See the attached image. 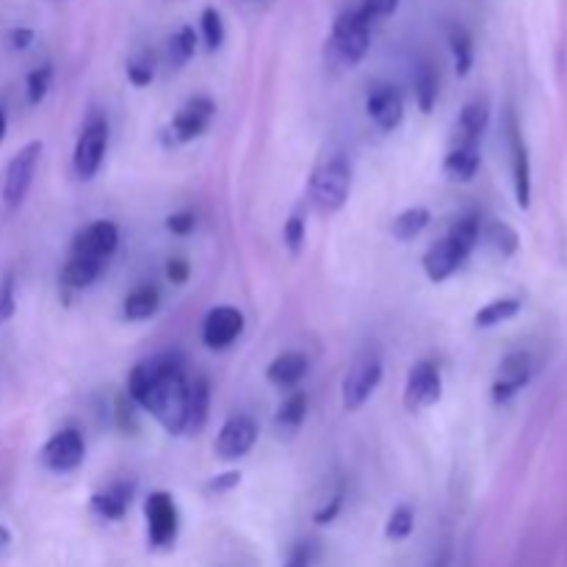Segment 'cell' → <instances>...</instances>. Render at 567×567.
I'll use <instances>...</instances> for the list:
<instances>
[{
  "label": "cell",
  "mask_w": 567,
  "mask_h": 567,
  "mask_svg": "<svg viewBox=\"0 0 567 567\" xmlns=\"http://www.w3.org/2000/svg\"><path fill=\"white\" fill-rule=\"evenodd\" d=\"M144 520H147V540L158 551L172 548L180 532V512L175 498L166 490H153L144 501Z\"/></svg>",
  "instance_id": "obj_6"
},
{
  "label": "cell",
  "mask_w": 567,
  "mask_h": 567,
  "mask_svg": "<svg viewBox=\"0 0 567 567\" xmlns=\"http://www.w3.org/2000/svg\"><path fill=\"white\" fill-rule=\"evenodd\" d=\"M200 34L205 48L211 50V53L222 48V42H225V20H222V14L211 9V6H208L200 17Z\"/></svg>",
  "instance_id": "obj_33"
},
{
  "label": "cell",
  "mask_w": 567,
  "mask_h": 567,
  "mask_svg": "<svg viewBox=\"0 0 567 567\" xmlns=\"http://www.w3.org/2000/svg\"><path fill=\"white\" fill-rule=\"evenodd\" d=\"M117 247H119L117 222H111V219H97L92 225H86L83 230H78V236L72 238L70 255H83V258L103 260V263H108V258L117 252Z\"/></svg>",
  "instance_id": "obj_13"
},
{
  "label": "cell",
  "mask_w": 567,
  "mask_h": 567,
  "mask_svg": "<svg viewBox=\"0 0 567 567\" xmlns=\"http://www.w3.org/2000/svg\"><path fill=\"white\" fill-rule=\"evenodd\" d=\"M255 443H258V424L249 415H233L219 429L213 451H216L219 460L236 462L247 457L249 451L255 449Z\"/></svg>",
  "instance_id": "obj_11"
},
{
  "label": "cell",
  "mask_w": 567,
  "mask_h": 567,
  "mask_svg": "<svg viewBox=\"0 0 567 567\" xmlns=\"http://www.w3.org/2000/svg\"><path fill=\"white\" fill-rule=\"evenodd\" d=\"M341 509H343V487H338V493H335L324 507H319L313 512V523H316V526H330L332 520L341 515Z\"/></svg>",
  "instance_id": "obj_40"
},
{
  "label": "cell",
  "mask_w": 567,
  "mask_h": 567,
  "mask_svg": "<svg viewBox=\"0 0 567 567\" xmlns=\"http://www.w3.org/2000/svg\"><path fill=\"white\" fill-rule=\"evenodd\" d=\"M211 410V382L208 377L197 374L189 379V410H186V435H200L208 424Z\"/></svg>",
  "instance_id": "obj_21"
},
{
  "label": "cell",
  "mask_w": 567,
  "mask_h": 567,
  "mask_svg": "<svg viewBox=\"0 0 567 567\" xmlns=\"http://www.w3.org/2000/svg\"><path fill=\"white\" fill-rule=\"evenodd\" d=\"M241 471H236V468H230V471L219 473V476H213V479H208L205 482V493L208 496H225V493H230V490H236L238 485H241Z\"/></svg>",
  "instance_id": "obj_38"
},
{
  "label": "cell",
  "mask_w": 567,
  "mask_h": 567,
  "mask_svg": "<svg viewBox=\"0 0 567 567\" xmlns=\"http://www.w3.org/2000/svg\"><path fill=\"white\" fill-rule=\"evenodd\" d=\"M244 332V313L233 305H219L208 310V316L202 321V343L211 352L230 349Z\"/></svg>",
  "instance_id": "obj_12"
},
{
  "label": "cell",
  "mask_w": 567,
  "mask_h": 567,
  "mask_svg": "<svg viewBox=\"0 0 567 567\" xmlns=\"http://www.w3.org/2000/svg\"><path fill=\"white\" fill-rule=\"evenodd\" d=\"M133 493H136V485L133 479H122V482H111L103 490H97L89 507L95 515H100L103 520H122L128 515L130 501H133Z\"/></svg>",
  "instance_id": "obj_18"
},
{
  "label": "cell",
  "mask_w": 567,
  "mask_h": 567,
  "mask_svg": "<svg viewBox=\"0 0 567 567\" xmlns=\"http://www.w3.org/2000/svg\"><path fill=\"white\" fill-rule=\"evenodd\" d=\"M443 396V377L440 368L432 360H418L407 371L404 382V410L407 413H424L435 407Z\"/></svg>",
  "instance_id": "obj_8"
},
{
  "label": "cell",
  "mask_w": 567,
  "mask_h": 567,
  "mask_svg": "<svg viewBox=\"0 0 567 567\" xmlns=\"http://www.w3.org/2000/svg\"><path fill=\"white\" fill-rule=\"evenodd\" d=\"M194 227H197V216H194V211H178L166 219V230L175 233V236H189Z\"/></svg>",
  "instance_id": "obj_41"
},
{
  "label": "cell",
  "mask_w": 567,
  "mask_h": 567,
  "mask_svg": "<svg viewBox=\"0 0 567 567\" xmlns=\"http://www.w3.org/2000/svg\"><path fill=\"white\" fill-rule=\"evenodd\" d=\"M158 308H161V291H158L153 283L133 288V291L125 296V302H122V313H125V319L128 321L153 319Z\"/></svg>",
  "instance_id": "obj_24"
},
{
  "label": "cell",
  "mask_w": 567,
  "mask_h": 567,
  "mask_svg": "<svg viewBox=\"0 0 567 567\" xmlns=\"http://www.w3.org/2000/svg\"><path fill=\"white\" fill-rule=\"evenodd\" d=\"M108 153V122L95 117L86 122L81 130L78 142H75V153H72V169L81 180H92L103 166V158Z\"/></svg>",
  "instance_id": "obj_9"
},
{
  "label": "cell",
  "mask_w": 567,
  "mask_h": 567,
  "mask_svg": "<svg viewBox=\"0 0 567 567\" xmlns=\"http://www.w3.org/2000/svg\"><path fill=\"white\" fill-rule=\"evenodd\" d=\"M482 166V142H457L443 158V172L454 183H471Z\"/></svg>",
  "instance_id": "obj_19"
},
{
  "label": "cell",
  "mask_w": 567,
  "mask_h": 567,
  "mask_svg": "<svg viewBox=\"0 0 567 567\" xmlns=\"http://www.w3.org/2000/svg\"><path fill=\"white\" fill-rule=\"evenodd\" d=\"M485 236L487 241L498 249V255H504V258H509V255L518 249V233H515L509 225H504V222H490V227L485 230Z\"/></svg>",
  "instance_id": "obj_34"
},
{
  "label": "cell",
  "mask_w": 567,
  "mask_h": 567,
  "mask_svg": "<svg viewBox=\"0 0 567 567\" xmlns=\"http://www.w3.org/2000/svg\"><path fill=\"white\" fill-rule=\"evenodd\" d=\"M509 161H512V189L520 208H529L532 202V164H529V147L523 142L518 119L509 117Z\"/></svg>",
  "instance_id": "obj_15"
},
{
  "label": "cell",
  "mask_w": 567,
  "mask_h": 567,
  "mask_svg": "<svg viewBox=\"0 0 567 567\" xmlns=\"http://www.w3.org/2000/svg\"><path fill=\"white\" fill-rule=\"evenodd\" d=\"M9 543H12V534H9L6 526H0V551H3V548H9Z\"/></svg>",
  "instance_id": "obj_45"
},
{
  "label": "cell",
  "mask_w": 567,
  "mask_h": 567,
  "mask_svg": "<svg viewBox=\"0 0 567 567\" xmlns=\"http://www.w3.org/2000/svg\"><path fill=\"white\" fill-rule=\"evenodd\" d=\"M50 86H53V67L42 64L36 70L28 72L25 78V97H28V106H39L45 97H48Z\"/></svg>",
  "instance_id": "obj_31"
},
{
  "label": "cell",
  "mask_w": 567,
  "mask_h": 567,
  "mask_svg": "<svg viewBox=\"0 0 567 567\" xmlns=\"http://www.w3.org/2000/svg\"><path fill=\"white\" fill-rule=\"evenodd\" d=\"M479 238H482V222L476 216L457 219L449 233H446V238H440L438 244H432L424 252L421 266H424L426 280L440 285L446 283L449 277H454L465 266V260L471 258Z\"/></svg>",
  "instance_id": "obj_2"
},
{
  "label": "cell",
  "mask_w": 567,
  "mask_h": 567,
  "mask_svg": "<svg viewBox=\"0 0 567 567\" xmlns=\"http://www.w3.org/2000/svg\"><path fill=\"white\" fill-rule=\"evenodd\" d=\"M382 382V357L377 352H363L355 357L341 382V402L346 413H357L374 396Z\"/></svg>",
  "instance_id": "obj_4"
},
{
  "label": "cell",
  "mask_w": 567,
  "mask_h": 567,
  "mask_svg": "<svg viewBox=\"0 0 567 567\" xmlns=\"http://www.w3.org/2000/svg\"><path fill=\"white\" fill-rule=\"evenodd\" d=\"M189 263L183 258H172L169 263H166V280L172 285H186V280H189Z\"/></svg>",
  "instance_id": "obj_42"
},
{
  "label": "cell",
  "mask_w": 567,
  "mask_h": 567,
  "mask_svg": "<svg viewBox=\"0 0 567 567\" xmlns=\"http://www.w3.org/2000/svg\"><path fill=\"white\" fill-rule=\"evenodd\" d=\"M305 374H308V357L302 355V352H294V349L280 352L266 366V379L272 385H277V388H294V385H299L305 379Z\"/></svg>",
  "instance_id": "obj_20"
},
{
  "label": "cell",
  "mask_w": 567,
  "mask_h": 567,
  "mask_svg": "<svg viewBox=\"0 0 567 567\" xmlns=\"http://www.w3.org/2000/svg\"><path fill=\"white\" fill-rule=\"evenodd\" d=\"M17 313V294H14V274L6 272L0 277V327L14 319Z\"/></svg>",
  "instance_id": "obj_36"
},
{
  "label": "cell",
  "mask_w": 567,
  "mask_h": 567,
  "mask_svg": "<svg viewBox=\"0 0 567 567\" xmlns=\"http://www.w3.org/2000/svg\"><path fill=\"white\" fill-rule=\"evenodd\" d=\"M128 81L133 86H150L153 81V59L150 56H139V59H130L128 61Z\"/></svg>",
  "instance_id": "obj_39"
},
{
  "label": "cell",
  "mask_w": 567,
  "mask_h": 567,
  "mask_svg": "<svg viewBox=\"0 0 567 567\" xmlns=\"http://www.w3.org/2000/svg\"><path fill=\"white\" fill-rule=\"evenodd\" d=\"M285 567H310L308 562V554H302V551H296L288 562H285Z\"/></svg>",
  "instance_id": "obj_44"
},
{
  "label": "cell",
  "mask_w": 567,
  "mask_h": 567,
  "mask_svg": "<svg viewBox=\"0 0 567 567\" xmlns=\"http://www.w3.org/2000/svg\"><path fill=\"white\" fill-rule=\"evenodd\" d=\"M520 313V302L518 299H493V302H487L482 308L476 310V316H473V324L479 327V330H490V327H498V324H504V321L515 319Z\"/></svg>",
  "instance_id": "obj_27"
},
{
  "label": "cell",
  "mask_w": 567,
  "mask_h": 567,
  "mask_svg": "<svg viewBox=\"0 0 567 567\" xmlns=\"http://www.w3.org/2000/svg\"><path fill=\"white\" fill-rule=\"evenodd\" d=\"M332 50L335 56L355 67L363 61V56L368 53V45H371V25L360 17V12H343L335 17L332 23Z\"/></svg>",
  "instance_id": "obj_7"
},
{
  "label": "cell",
  "mask_w": 567,
  "mask_h": 567,
  "mask_svg": "<svg viewBox=\"0 0 567 567\" xmlns=\"http://www.w3.org/2000/svg\"><path fill=\"white\" fill-rule=\"evenodd\" d=\"M449 48L454 56V72L465 78L473 70V39L465 28H451Z\"/></svg>",
  "instance_id": "obj_30"
},
{
  "label": "cell",
  "mask_w": 567,
  "mask_h": 567,
  "mask_svg": "<svg viewBox=\"0 0 567 567\" xmlns=\"http://www.w3.org/2000/svg\"><path fill=\"white\" fill-rule=\"evenodd\" d=\"M368 117L377 122L379 130H396L404 122V97L396 86H377L366 97Z\"/></svg>",
  "instance_id": "obj_17"
},
{
  "label": "cell",
  "mask_w": 567,
  "mask_h": 567,
  "mask_svg": "<svg viewBox=\"0 0 567 567\" xmlns=\"http://www.w3.org/2000/svg\"><path fill=\"white\" fill-rule=\"evenodd\" d=\"M103 269H106V263H103V260L83 258V255H70V258L64 260V266H61L59 280L64 288H70V291H81V288L95 285L97 280H100Z\"/></svg>",
  "instance_id": "obj_22"
},
{
  "label": "cell",
  "mask_w": 567,
  "mask_h": 567,
  "mask_svg": "<svg viewBox=\"0 0 567 567\" xmlns=\"http://www.w3.org/2000/svg\"><path fill=\"white\" fill-rule=\"evenodd\" d=\"M352 194V164L343 155H330L316 164L308 183V197L319 213H338Z\"/></svg>",
  "instance_id": "obj_3"
},
{
  "label": "cell",
  "mask_w": 567,
  "mask_h": 567,
  "mask_svg": "<svg viewBox=\"0 0 567 567\" xmlns=\"http://www.w3.org/2000/svg\"><path fill=\"white\" fill-rule=\"evenodd\" d=\"M31 42H34V31H31V28H12V31H9V45H12V50L31 48Z\"/></svg>",
  "instance_id": "obj_43"
},
{
  "label": "cell",
  "mask_w": 567,
  "mask_h": 567,
  "mask_svg": "<svg viewBox=\"0 0 567 567\" xmlns=\"http://www.w3.org/2000/svg\"><path fill=\"white\" fill-rule=\"evenodd\" d=\"M128 399L153 415L169 435H186L189 374L178 355H158L130 368Z\"/></svg>",
  "instance_id": "obj_1"
},
{
  "label": "cell",
  "mask_w": 567,
  "mask_h": 567,
  "mask_svg": "<svg viewBox=\"0 0 567 567\" xmlns=\"http://www.w3.org/2000/svg\"><path fill=\"white\" fill-rule=\"evenodd\" d=\"M42 150H45L42 142H28L25 147H20V153L14 155L9 166H6V175H3V202H6L9 211H17L25 202V197H28L31 186H34Z\"/></svg>",
  "instance_id": "obj_5"
},
{
  "label": "cell",
  "mask_w": 567,
  "mask_h": 567,
  "mask_svg": "<svg viewBox=\"0 0 567 567\" xmlns=\"http://www.w3.org/2000/svg\"><path fill=\"white\" fill-rule=\"evenodd\" d=\"M83 457H86V440L75 429V426H64L56 435L42 446L39 462L53 473H72L81 468Z\"/></svg>",
  "instance_id": "obj_10"
},
{
  "label": "cell",
  "mask_w": 567,
  "mask_h": 567,
  "mask_svg": "<svg viewBox=\"0 0 567 567\" xmlns=\"http://www.w3.org/2000/svg\"><path fill=\"white\" fill-rule=\"evenodd\" d=\"M305 418H308V396L302 390H294L277 407L274 424L283 435H294V432H299V426L305 424Z\"/></svg>",
  "instance_id": "obj_25"
},
{
  "label": "cell",
  "mask_w": 567,
  "mask_h": 567,
  "mask_svg": "<svg viewBox=\"0 0 567 567\" xmlns=\"http://www.w3.org/2000/svg\"><path fill=\"white\" fill-rule=\"evenodd\" d=\"M449 548H443V551H440V559H435V567H449Z\"/></svg>",
  "instance_id": "obj_47"
},
{
  "label": "cell",
  "mask_w": 567,
  "mask_h": 567,
  "mask_svg": "<svg viewBox=\"0 0 567 567\" xmlns=\"http://www.w3.org/2000/svg\"><path fill=\"white\" fill-rule=\"evenodd\" d=\"M197 53V31L191 25H183L175 34L169 36V64L180 70L191 61V56Z\"/></svg>",
  "instance_id": "obj_29"
},
{
  "label": "cell",
  "mask_w": 567,
  "mask_h": 567,
  "mask_svg": "<svg viewBox=\"0 0 567 567\" xmlns=\"http://www.w3.org/2000/svg\"><path fill=\"white\" fill-rule=\"evenodd\" d=\"M413 89H415V103H418V108H421L424 114H432V108H435V103H438V92H440L438 72L432 70V64H421V67H418V72H415Z\"/></svg>",
  "instance_id": "obj_28"
},
{
  "label": "cell",
  "mask_w": 567,
  "mask_h": 567,
  "mask_svg": "<svg viewBox=\"0 0 567 567\" xmlns=\"http://www.w3.org/2000/svg\"><path fill=\"white\" fill-rule=\"evenodd\" d=\"M305 238H308V227H305V219L294 213V216H288V222L283 225V241L285 247L291 255H302V249H305Z\"/></svg>",
  "instance_id": "obj_35"
},
{
  "label": "cell",
  "mask_w": 567,
  "mask_h": 567,
  "mask_svg": "<svg viewBox=\"0 0 567 567\" xmlns=\"http://www.w3.org/2000/svg\"><path fill=\"white\" fill-rule=\"evenodd\" d=\"M532 379V357L526 352H512L498 363L496 379H493V402H509L518 390H523Z\"/></svg>",
  "instance_id": "obj_16"
},
{
  "label": "cell",
  "mask_w": 567,
  "mask_h": 567,
  "mask_svg": "<svg viewBox=\"0 0 567 567\" xmlns=\"http://www.w3.org/2000/svg\"><path fill=\"white\" fill-rule=\"evenodd\" d=\"M6 128H9V119H6V111H3V106H0V144H3V139H6Z\"/></svg>",
  "instance_id": "obj_46"
},
{
  "label": "cell",
  "mask_w": 567,
  "mask_h": 567,
  "mask_svg": "<svg viewBox=\"0 0 567 567\" xmlns=\"http://www.w3.org/2000/svg\"><path fill=\"white\" fill-rule=\"evenodd\" d=\"M487 125H490V106L487 100L476 97L465 103L457 119V142H482Z\"/></svg>",
  "instance_id": "obj_23"
},
{
  "label": "cell",
  "mask_w": 567,
  "mask_h": 567,
  "mask_svg": "<svg viewBox=\"0 0 567 567\" xmlns=\"http://www.w3.org/2000/svg\"><path fill=\"white\" fill-rule=\"evenodd\" d=\"M429 222H432V211L424 208V205H413V208H407V211H402L393 219L390 233H393L396 241H413V238L424 233Z\"/></svg>",
  "instance_id": "obj_26"
},
{
  "label": "cell",
  "mask_w": 567,
  "mask_h": 567,
  "mask_svg": "<svg viewBox=\"0 0 567 567\" xmlns=\"http://www.w3.org/2000/svg\"><path fill=\"white\" fill-rule=\"evenodd\" d=\"M415 529V515L413 509L402 504V507H396L390 512L388 523H385V537H388L390 543H402L407 540Z\"/></svg>",
  "instance_id": "obj_32"
},
{
  "label": "cell",
  "mask_w": 567,
  "mask_h": 567,
  "mask_svg": "<svg viewBox=\"0 0 567 567\" xmlns=\"http://www.w3.org/2000/svg\"><path fill=\"white\" fill-rule=\"evenodd\" d=\"M213 114H216V103H213L211 97H191L189 103L180 108L175 119H172V128H169L172 139L178 144L200 139L202 133L208 130V125H211Z\"/></svg>",
  "instance_id": "obj_14"
},
{
  "label": "cell",
  "mask_w": 567,
  "mask_h": 567,
  "mask_svg": "<svg viewBox=\"0 0 567 567\" xmlns=\"http://www.w3.org/2000/svg\"><path fill=\"white\" fill-rule=\"evenodd\" d=\"M396 9H399V0H363L357 12H360V17L371 25V23H379V20H388Z\"/></svg>",
  "instance_id": "obj_37"
}]
</instances>
